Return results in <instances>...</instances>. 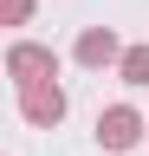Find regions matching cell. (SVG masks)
<instances>
[{
  "mask_svg": "<svg viewBox=\"0 0 149 156\" xmlns=\"http://www.w3.org/2000/svg\"><path fill=\"white\" fill-rule=\"evenodd\" d=\"M7 72L20 78V85H32V78H52V52H46V46H13V52H7Z\"/></svg>",
  "mask_w": 149,
  "mask_h": 156,
  "instance_id": "3957f363",
  "label": "cell"
},
{
  "mask_svg": "<svg viewBox=\"0 0 149 156\" xmlns=\"http://www.w3.org/2000/svg\"><path fill=\"white\" fill-rule=\"evenodd\" d=\"M78 58H84V65H110V58H117V39H110L104 26H91V33L78 39Z\"/></svg>",
  "mask_w": 149,
  "mask_h": 156,
  "instance_id": "277c9868",
  "label": "cell"
},
{
  "mask_svg": "<svg viewBox=\"0 0 149 156\" xmlns=\"http://www.w3.org/2000/svg\"><path fill=\"white\" fill-rule=\"evenodd\" d=\"M20 117L26 124H39V130H52L65 117V91L52 85V78H32V85H20Z\"/></svg>",
  "mask_w": 149,
  "mask_h": 156,
  "instance_id": "6da1fadb",
  "label": "cell"
},
{
  "mask_svg": "<svg viewBox=\"0 0 149 156\" xmlns=\"http://www.w3.org/2000/svg\"><path fill=\"white\" fill-rule=\"evenodd\" d=\"M97 136H104V150H130L143 136V117L130 111V104H110L104 117H97Z\"/></svg>",
  "mask_w": 149,
  "mask_h": 156,
  "instance_id": "7a4b0ae2",
  "label": "cell"
},
{
  "mask_svg": "<svg viewBox=\"0 0 149 156\" xmlns=\"http://www.w3.org/2000/svg\"><path fill=\"white\" fill-rule=\"evenodd\" d=\"M123 78L130 85H149V46H130L123 52Z\"/></svg>",
  "mask_w": 149,
  "mask_h": 156,
  "instance_id": "5b68a950",
  "label": "cell"
},
{
  "mask_svg": "<svg viewBox=\"0 0 149 156\" xmlns=\"http://www.w3.org/2000/svg\"><path fill=\"white\" fill-rule=\"evenodd\" d=\"M0 13H7V20H13V26H20V20L32 13V0H7V7H0Z\"/></svg>",
  "mask_w": 149,
  "mask_h": 156,
  "instance_id": "8992f818",
  "label": "cell"
}]
</instances>
